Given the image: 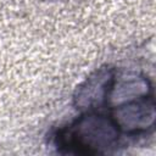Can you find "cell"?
I'll use <instances>...</instances> for the list:
<instances>
[{"label":"cell","instance_id":"6da1fadb","mask_svg":"<svg viewBox=\"0 0 156 156\" xmlns=\"http://www.w3.org/2000/svg\"><path fill=\"white\" fill-rule=\"evenodd\" d=\"M67 147L82 154H99L113 147L117 129L101 117L82 118L68 133Z\"/></svg>","mask_w":156,"mask_h":156}]
</instances>
